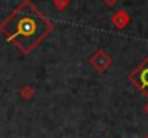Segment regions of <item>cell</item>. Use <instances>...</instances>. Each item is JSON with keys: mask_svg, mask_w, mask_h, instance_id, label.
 <instances>
[{"mask_svg": "<svg viewBox=\"0 0 148 138\" xmlns=\"http://www.w3.org/2000/svg\"><path fill=\"white\" fill-rule=\"evenodd\" d=\"M52 3H53V6H55L59 12H63V10L69 6L71 0H52Z\"/></svg>", "mask_w": 148, "mask_h": 138, "instance_id": "6", "label": "cell"}, {"mask_svg": "<svg viewBox=\"0 0 148 138\" xmlns=\"http://www.w3.org/2000/svg\"><path fill=\"white\" fill-rule=\"evenodd\" d=\"M144 109H145V111H147V112H148V104H147V105H145V106H144Z\"/></svg>", "mask_w": 148, "mask_h": 138, "instance_id": "8", "label": "cell"}, {"mask_svg": "<svg viewBox=\"0 0 148 138\" xmlns=\"http://www.w3.org/2000/svg\"><path fill=\"white\" fill-rule=\"evenodd\" d=\"M103 1H105V4H106L108 7H114L115 3H116V0H103Z\"/></svg>", "mask_w": 148, "mask_h": 138, "instance_id": "7", "label": "cell"}, {"mask_svg": "<svg viewBox=\"0 0 148 138\" xmlns=\"http://www.w3.org/2000/svg\"><path fill=\"white\" fill-rule=\"evenodd\" d=\"M130 22H131V17H130V14H128L127 10H118V12L111 17V23H112L118 30L127 27Z\"/></svg>", "mask_w": 148, "mask_h": 138, "instance_id": "4", "label": "cell"}, {"mask_svg": "<svg viewBox=\"0 0 148 138\" xmlns=\"http://www.w3.org/2000/svg\"><path fill=\"white\" fill-rule=\"evenodd\" d=\"M130 79L143 95L148 96V56L130 72Z\"/></svg>", "mask_w": 148, "mask_h": 138, "instance_id": "2", "label": "cell"}, {"mask_svg": "<svg viewBox=\"0 0 148 138\" xmlns=\"http://www.w3.org/2000/svg\"><path fill=\"white\" fill-rule=\"evenodd\" d=\"M145 138H148V134H147V135H145Z\"/></svg>", "mask_w": 148, "mask_h": 138, "instance_id": "9", "label": "cell"}, {"mask_svg": "<svg viewBox=\"0 0 148 138\" xmlns=\"http://www.w3.org/2000/svg\"><path fill=\"white\" fill-rule=\"evenodd\" d=\"M6 41L22 53L33 52L53 30V23L29 0L22 1L0 25Z\"/></svg>", "mask_w": 148, "mask_h": 138, "instance_id": "1", "label": "cell"}, {"mask_svg": "<svg viewBox=\"0 0 148 138\" xmlns=\"http://www.w3.org/2000/svg\"><path fill=\"white\" fill-rule=\"evenodd\" d=\"M88 62L95 68V71H98V72H106L111 68V65H112V58L106 53L105 49L101 47L92 56H89Z\"/></svg>", "mask_w": 148, "mask_h": 138, "instance_id": "3", "label": "cell"}, {"mask_svg": "<svg viewBox=\"0 0 148 138\" xmlns=\"http://www.w3.org/2000/svg\"><path fill=\"white\" fill-rule=\"evenodd\" d=\"M19 95L25 99V101H29L30 98H33V95H35V89L32 88V87H29V85H26V87H23V88H20V91H19Z\"/></svg>", "mask_w": 148, "mask_h": 138, "instance_id": "5", "label": "cell"}]
</instances>
